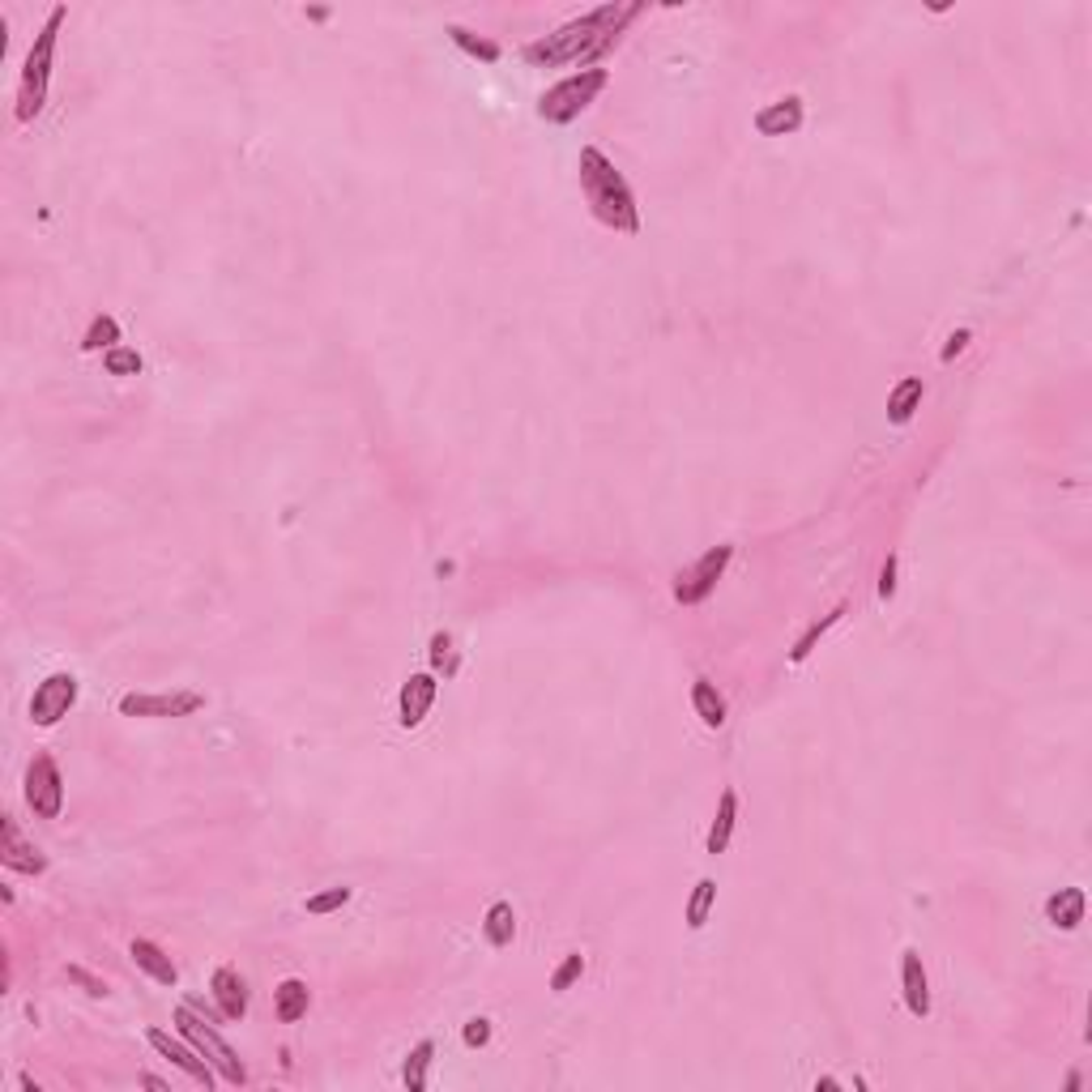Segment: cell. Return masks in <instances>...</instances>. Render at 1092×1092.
<instances>
[{
    "label": "cell",
    "instance_id": "obj_24",
    "mask_svg": "<svg viewBox=\"0 0 1092 1092\" xmlns=\"http://www.w3.org/2000/svg\"><path fill=\"white\" fill-rule=\"evenodd\" d=\"M713 901H717V884H713V879H700L696 892H691V901H687V926L691 931H700L704 922H709Z\"/></svg>",
    "mask_w": 1092,
    "mask_h": 1092
},
{
    "label": "cell",
    "instance_id": "obj_10",
    "mask_svg": "<svg viewBox=\"0 0 1092 1092\" xmlns=\"http://www.w3.org/2000/svg\"><path fill=\"white\" fill-rule=\"evenodd\" d=\"M146 1041H150V1045L163 1054L167 1063H175V1067H180L184 1075H193V1080H197V1084H205V1088H214V1071H209V1059H205V1054H201L193 1041L184 1045V1041H175V1037H171V1033H163V1029H150V1033H146Z\"/></svg>",
    "mask_w": 1092,
    "mask_h": 1092
},
{
    "label": "cell",
    "instance_id": "obj_2",
    "mask_svg": "<svg viewBox=\"0 0 1092 1092\" xmlns=\"http://www.w3.org/2000/svg\"><path fill=\"white\" fill-rule=\"evenodd\" d=\"M581 188H585V201L597 214V223H607L615 231H627V235L641 227L637 197H631L627 180L615 171V163L602 150H593V146L581 150Z\"/></svg>",
    "mask_w": 1092,
    "mask_h": 1092
},
{
    "label": "cell",
    "instance_id": "obj_25",
    "mask_svg": "<svg viewBox=\"0 0 1092 1092\" xmlns=\"http://www.w3.org/2000/svg\"><path fill=\"white\" fill-rule=\"evenodd\" d=\"M116 342H120L116 316H94L86 337H82V350H116Z\"/></svg>",
    "mask_w": 1092,
    "mask_h": 1092
},
{
    "label": "cell",
    "instance_id": "obj_23",
    "mask_svg": "<svg viewBox=\"0 0 1092 1092\" xmlns=\"http://www.w3.org/2000/svg\"><path fill=\"white\" fill-rule=\"evenodd\" d=\"M432 1059H436V1045H432V1041H418V1045L410 1050L406 1071H402V1080H406V1088H410V1092L427 1088V1067H432Z\"/></svg>",
    "mask_w": 1092,
    "mask_h": 1092
},
{
    "label": "cell",
    "instance_id": "obj_34",
    "mask_svg": "<svg viewBox=\"0 0 1092 1092\" xmlns=\"http://www.w3.org/2000/svg\"><path fill=\"white\" fill-rule=\"evenodd\" d=\"M896 593V555H888V563H884V572H879V597H888Z\"/></svg>",
    "mask_w": 1092,
    "mask_h": 1092
},
{
    "label": "cell",
    "instance_id": "obj_22",
    "mask_svg": "<svg viewBox=\"0 0 1092 1092\" xmlns=\"http://www.w3.org/2000/svg\"><path fill=\"white\" fill-rule=\"evenodd\" d=\"M482 931H486V943H491V947H508L512 935H517V913H512V905H508V901H496V905H491V909H486Z\"/></svg>",
    "mask_w": 1092,
    "mask_h": 1092
},
{
    "label": "cell",
    "instance_id": "obj_26",
    "mask_svg": "<svg viewBox=\"0 0 1092 1092\" xmlns=\"http://www.w3.org/2000/svg\"><path fill=\"white\" fill-rule=\"evenodd\" d=\"M840 615H845V607H836V611H828V615H824L820 623H811V627H806V631H802V637H798V645L790 649V661H806V653H811V649H816V641L824 637V631H828V627H832V623H836Z\"/></svg>",
    "mask_w": 1092,
    "mask_h": 1092
},
{
    "label": "cell",
    "instance_id": "obj_9",
    "mask_svg": "<svg viewBox=\"0 0 1092 1092\" xmlns=\"http://www.w3.org/2000/svg\"><path fill=\"white\" fill-rule=\"evenodd\" d=\"M197 709H205V696H197V691H163V696H124L120 700V713L124 717H188V713H197Z\"/></svg>",
    "mask_w": 1092,
    "mask_h": 1092
},
{
    "label": "cell",
    "instance_id": "obj_27",
    "mask_svg": "<svg viewBox=\"0 0 1092 1092\" xmlns=\"http://www.w3.org/2000/svg\"><path fill=\"white\" fill-rule=\"evenodd\" d=\"M448 34H452V43L462 48V52H470L478 60H500V48L491 43V39H478V34H470L466 26H448Z\"/></svg>",
    "mask_w": 1092,
    "mask_h": 1092
},
{
    "label": "cell",
    "instance_id": "obj_13",
    "mask_svg": "<svg viewBox=\"0 0 1092 1092\" xmlns=\"http://www.w3.org/2000/svg\"><path fill=\"white\" fill-rule=\"evenodd\" d=\"M901 991H905V1007L913 1011V1015H931V981H926V969H922V956L913 952H905V961H901Z\"/></svg>",
    "mask_w": 1092,
    "mask_h": 1092
},
{
    "label": "cell",
    "instance_id": "obj_16",
    "mask_svg": "<svg viewBox=\"0 0 1092 1092\" xmlns=\"http://www.w3.org/2000/svg\"><path fill=\"white\" fill-rule=\"evenodd\" d=\"M128 956L137 961V969H146V973H150L154 981H163V985H175V981H180V969H175L171 956L163 952L158 943H150V939H132Z\"/></svg>",
    "mask_w": 1092,
    "mask_h": 1092
},
{
    "label": "cell",
    "instance_id": "obj_3",
    "mask_svg": "<svg viewBox=\"0 0 1092 1092\" xmlns=\"http://www.w3.org/2000/svg\"><path fill=\"white\" fill-rule=\"evenodd\" d=\"M60 22H64V5H56L43 22V30L34 34V48L22 64V90H18V120L30 124L34 116L43 112V98H48V78H52V56H56V34H60Z\"/></svg>",
    "mask_w": 1092,
    "mask_h": 1092
},
{
    "label": "cell",
    "instance_id": "obj_15",
    "mask_svg": "<svg viewBox=\"0 0 1092 1092\" xmlns=\"http://www.w3.org/2000/svg\"><path fill=\"white\" fill-rule=\"evenodd\" d=\"M209 991H214V999H218L223 1020H243V1015H248V985H243V977L235 969L223 965L214 973V981H209Z\"/></svg>",
    "mask_w": 1092,
    "mask_h": 1092
},
{
    "label": "cell",
    "instance_id": "obj_18",
    "mask_svg": "<svg viewBox=\"0 0 1092 1092\" xmlns=\"http://www.w3.org/2000/svg\"><path fill=\"white\" fill-rule=\"evenodd\" d=\"M1045 918H1050V926H1059V931H1075L1084 922V892L1080 888L1054 892L1045 901Z\"/></svg>",
    "mask_w": 1092,
    "mask_h": 1092
},
{
    "label": "cell",
    "instance_id": "obj_21",
    "mask_svg": "<svg viewBox=\"0 0 1092 1092\" xmlns=\"http://www.w3.org/2000/svg\"><path fill=\"white\" fill-rule=\"evenodd\" d=\"M691 704H696V717L704 721V726H721L726 721V700H721V691L709 683V679H696V687H691Z\"/></svg>",
    "mask_w": 1092,
    "mask_h": 1092
},
{
    "label": "cell",
    "instance_id": "obj_31",
    "mask_svg": "<svg viewBox=\"0 0 1092 1092\" xmlns=\"http://www.w3.org/2000/svg\"><path fill=\"white\" fill-rule=\"evenodd\" d=\"M350 901V888H325V892H316L307 896V913H333Z\"/></svg>",
    "mask_w": 1092,
    "mask_h": 1092
},
{
    "label": "cell",
    "instance_id": "obj_33",
    "mask_svg": "<svg viewBox=\"0 0 1092 1092\" xmlns=\"http://www.w3.org/2000/svg\"><path fill=\"white\" fill-rule=\"evenodd\" d=\"M969 342H973V333H969V329H956L952 337H947V346H943V355H939V359H943V363H952V359L961 355V350H965Z\"/></svg>",
    "mask_w": 1092,
    "mask_h": 1092
},
{
    "label": "cell",
    "instance_id": "obj_28",
    "mask_svg": "<svg viewBox=\"0 0 1092 1092\" xmlns=\"http://www.w3.org/2000/svg\"><path fill=\"white\" fill-rule=\"evenodd\" d=\"M102 367H108L112 376H137V372L146 367V363H141V355H137V350H128V346H116V350H108V355H102Z\"/></svg>",
    "mask_w": 1092,
    "mask_h": 1092
},
{
    "label": "cell",
    "instance_id": "obj_4",
    "mask_svg": "<svg viewBox=\"0 0 1092 1092\" xmlns=\"http://www.w3.org/2000/svg\"><path fill=\"white\" fill-rule=\"evenodd\" d=\"M607 82H611L607 68H581V73L563 78L559 86H551V90L538 98V116L551 120V124H568V120H577V116L589 108V102H593L597 94L607 90Z\"/></svg>",
    "mask_w": 1092,
    "mask_h": 1092
},
{
    "label": "cell",
    "instance_id": "obj_8",
    "mask_svg": "<svg viewBox=\"0 0 1092 1092\" xmlns=\"http://www.w3.org/2000/svg\"><path fill=\"white\" fill-rule=\"evenodd\" d=\"M73 704H78V679L68 675V671L48 675L39 687H34V696H30V721L48 730L60 717H68V709H73Z\"/></svg>",
    "mask_w": 1092,
    "mask_h": 1092
},
{
    "label": "cell",
    "instance_id": "obj_29",
    "mask_svg": "<svg viewBox=\"0 0 1092 1092\" xmlns=\"http://www.w3.org/2000/svg\"><path fill=\"white\" fill-rule=\"evenodd\" d=\"M432 666H436V671H444V675L456 671V653H452V637H448V631H436V637H432Z\"/></svg>",
    "mask_w": 1092,
    "mask_h": 1092
},
{
    "label": "cell",
    "instance_id": "obj_11",
    "mask_svg": "<svg viewBox=\"0 0 1092 1092\" xmlns=\"http://www.w3.org/2000/svg\"><path fill=\"white\" fill-rule=\"evenodd\" d=\"M0 862H5L9 870H22V875H43L48 870V858L34 850L30 840H22L13 816L0 820Z\"/></svg>",
    "mask_w": 1092,
    "mask_h": 1092
},
{
    "label": "cell",
    "instance_id": "obj_1",
    "mask_svg": "<svg viewBox=\"0 0 1092 1092\" xmlns=\"http://www.w3.org/2000/svg\"><path fill=\"white\" fill-rule=\"evenodd\" d=\"M641 13V5H597L589 13H581L577 22L559 26L547 39L525 48V60L538 68H559V64H589L593 56H602L607 48H615L623 22H631Z\"/></svg>",
    "mask_w": 1092,
    "mask_h": 1092
},
{
    "label": "cell",
    "instance_id": "obj_30",
    "mask_svg": "<svg viewBox=\"0 0 1092 1092\" xmlns=\"http://www.w3.org/2000/svg\"><path fill=\"white\" fill-rule=\"evenodd\" d=\"M581 973H585V956H581V952H572L568 961H563V965L555 969V977H551V991H559V995H563V991H568V985H572Z\"/></svg>",
    "mask_w": 1092,
    "mask_h": 1092
},
{
    "label": "cell",
    "instance_id": "obj_5",
    "mask_svg": "<svg viewBox=\"0 0 1092 1092\" xmlns=\"http://www.w3.org/2000/svg\"><path fill=\"white\" fill-rule=\"evenodd\" d=\"M175 1025H180L184 1041H193L205 1054L209 1067H218V1075L227 1084H243V1080H248V1071H243V1063H239V1054L214 1033V1020H205L201 1011H193L188 1003H180V1007H175Z\"/></svg>",
    "mask_w": 1092,
    "mask_h": 1092
},
{
    "label": "cell",
    "instance_id": "obj_17",
    "mask_svg": "<svg viewBox=\"0 0 1092 1092\" xmlns=\"http://www.w3.org/2000/svg\"><path fill=\"white\" fill-rule=\"evenodd\" d=\"M307 1003H312V995H307V981H299V977H287L273 991V1007H277V1020L282 1025H299V1020L307 1015Z\"/></svg>",
    "mask_w": 1092,
    "mask_h": 1092
},
{
    "label": "cell",
    "instance_id": "obj_19",
    "mask_svg": "<svg viewBox=\"0 0 1092 1092\" xmlns=\"http://www.w3.org/2000/svg\"><path fill=\"white\" fill-rule=\"evenodd\" d=\"M734 824H738V794L726 790L721 802H717V820L709 828V854H726V845L734 836Z\"/></svg>",
    "mask_w": 1092,
    "mask_h": 1092
},
{
    "label": "cell",
    "instance_id": "obj_32",
    "mask_svg": "<svg viewBox=\"0 0 1092 1092\" xmlns=\"http://www.w3.org/2000/svg\"><path fill=\"white\" fill-rule=\"evenodd\" d=\"M462 1037H466V1045H486V1041H491V1020H482V1015L470 1020Z\"/></svg>",
    "mask_w": 1092,
    "mask_h": 1092
},
{
    "label": "cell",
    "instance_id": "obj_7",
    "mask_svg": "<svg viewBox=\"0 0 1092 1092\" xmlns=\"http://www.w3.org/2000/svg\"><path fill=\"white\" fill-rule=\"evenodd\" d=\"M26 802L39 820H56L64 806V777L52 756H34L26 768Z\"/></svg>",
    "mask_w": 1092,
    "mask_h": 1092
},
{
    "label": "cell",
    "instance_id": "obj_6",
    "mask_svg": "<svg viewBox=\"0 0 1092 1092\" xmlns=\"http://www.w3.org/2000/svg\"><path fill=\"white\" fill-rule=\"evenodd\" d=\"M730 559H734V547H713V551H704L687 572H679V581H675V597H679L683 607L704 602V597H709V593L717 589V581L726 577Z\"/></svg>",
    "mask_w": 1092,
    "mask_h": 1092
},
{
    "label": "cell",
    "instance_id": "obj_12",
    "mask_svg": "<svg viewBox=\"0 0 1092 1092\" xmlns=\"http://www.w3.org/2000/svg\"><path fill=\"white\" fill-rule=\"evenodd\" d=\"M436 675H410L406 687H402V700H397V721L406 730L422 726V717H427V709L436 704Z\"/></svg>",
    "mask_w": 1092,
    "mask_h": 1092
},
{
    "label": "cell",
    "instance_id": "obj_20",
    "mask_svg": "<svg viewBox=\"0 0 1092 1092\" xmlns=\"http://www.w3.org/2000/svg\"><path fill=\"white\" fill-rule=\"evenodd\" d=\"M922 393H926V389H922V380H918V376H905V380L896 384V389H892V397H888V418L896 422V427L913 418V410L922 406Z\"/></svg>",
    "mask_w": 1092,
    "mask_h": 1092
},
{
    "label": "cell",
    "instance_id": "obj_35",
    "mask_svg": "<svg viewBox=\"0 0 1092 1092\" xmlns=\"http://www.w3.org/2000/svg\"><path fill=\"white\" fill-rule=\"evenodd\" d=\"M68 977H73V981H82V985H86V995H94V999H102V995H108V985H102L98 977H90L86 969H68Z\"/></svg>",
    "mask_w": 1092,
    "mask_h": 1092
},
{
    "label": "cell",
    "instance_id": "obj_14",
    "mask_svg": "<svg viewBox=\"0 0 1092 1092\" xmlns=\"http://www.w3.org/2000/svg\"><path fill=\"white\" fill-rule=\"evenodd\" d=\"M798 128H802V98H794V94L756 112V132H764V137H790Z\"/></svg>",
    "mask_w": 1092,
    "mask_h": 1092
}]
</instances>
